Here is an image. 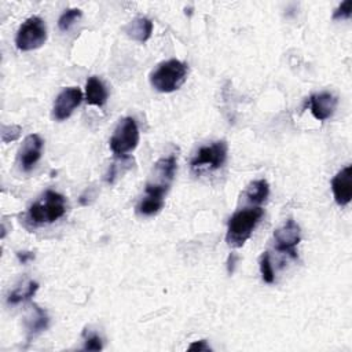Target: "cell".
I'll use <instances>...</instances> for the list:
<instances>
[{
    "label": "cell",
    "mask_w": 352,
    "mask_h": 352,
    "mask_svg": "<svg viewBox=\"0 0 352 352\" xmlns=\"http://www.w3.org/2000/svg\"><path fill=\"white\" fill-rule=\"evenodd\" d=\"M264 215L260 207L245 208L236 212L227 225L226 242L231 248H241L251 238L253 230Z\"/></svg>",
    "instance_id": "1"
},
{
    "label": "cell",
    "mask_w": 352,
    "mask_h": 352,
    "mask_svg": "<svg viewBox=\"0 0 352 352\" xmlns=\"http://www.w3.org/2000/svg\"><path fill=\"white\" fill-rule=\"evenodd\" d=\"M189 351L190 352H201V351H212L211 349V347L207 344V341L205 340H201V341H194V342H192L190 344V347H189Z\"/></svg>",
    "instance_id": "24"
},
{
    "label": "cell",
    "mask_w": 352,
    "mask_h": 352,
    "mask_svg": "<svg viewBox=\"0 0 352 352\" xmlns=\"http://www.w3.org/2000/svg\"><path fill=\"white\" fill-rule=\"evenodd\" d=\"M139 143V128L132 117H124L110 138V149L116 157H127Z\"/></svg>",
    "instance_id": "5"
},
{
    "label": "cell",
    "mask_w": 352,
    "mask_h": 352,
    "mask_svg": "<svg viewBox=\"0 0 352 352\" xmlns=\"http://www.w3.org/2000/svg\"><path fill=\"white\" fill-rule=\"evenodd\" d=\"M245 196H247L248 201L252 203V204L260 205V204L266 203L268 196H270V186H268L267 181L259 179V181L252 182L248 186V189L245 192Z\"/></svg>",
    "instance_id": "17"
},
{
    "label": "cell",
    "mask_w": 352,
    "mask_h": 352,
    "mask_svg": "<svg viewBox=\"0 0 352 352\" xmlns=\"http://www.w3.org/2000/svg\"><path fill=\"white\" fill-rule=\"evenodd\" d=\"M103 348V342L102 338L95 334V333H84V347L83 349L86 351H101Z\"/></svg>",
    "instance_id": "21"
},
{
    "label": "cell",
    "mask_w": 352,
    "mask_h": 352,
    "mask_svg": "<svg viewBox=\"0 0 352 352\" xmlns=\"http://www.w3.org/2000/svg\"><path fill=\"white\" fill-rule=\"evenodd\" d=\"M236 260H237V256L233 253V255L229 257V266H227V267H229V274H233V271H234L233 267H234V262H236Z\"/></svg>",
    "instance_id": "26"
},
{
    "label": "cell",
    "mask_w": 352,
    "mask_h": 352,
    "mask_svg": "<svg viewBox=\"0 0 352 352\" xmlns=\"http://www.w3.org/2000/svg\"><path fill=\"white\" fill-rule=\"evenodd\" d=\"M38 289H39V284L35 281H29L27 285L18 286L14 292H12V294L8 299V303L10 305H17L20 303L28 301L35 296Z\"/></svg>",
    "instance_id": "18"
},
{
    "label": "cell",
    "mask_w": 352,
    "mask_h": 352,
    "mask_svg": "<svg viewBox=\"0 0 352 352\" xmlns=\"http://www.w3.org/2000/svg\"><path fill=\"white\" fill-rule=\"evenodd\" d=\"M227 151L229 146L226 140H218L212 144L200 147L190 161L192 171L200 175L203 172H211L222 168L227 160Z\"/></svg>",
    "instance_id": "4"
},
{
    "label": "cell",
    "mask_w": 352,
    "mask_h": 352,
    "mask_svg": "<svg viewBox=\"0 0 352 352\" xmlns=\"http://www.w3.org/2000/svg\"><path fill=\"white\" fill-rule=\"evenodd\" d=\"M189 73V66L186 62L179 60H168L161 62L150 75V84L158 92H173L179 90Z\"/></svg>",
    "instance_id": "2"
},
{
    "label": "cell",
    "mask_w": 352,
    "mask_h": 352,
    "mask_svg": "<svg viewBox=\"0 0 352 352\" xmlns=\"http://www.w3.org/2000/svg\"><path fill=\"white\" fill-rule=\"evenodd\" d=\"M331 192L334 201L340 207H345L352 199V166L347 165L331 179Z\"/></svg>",
    "instance_id": "11"
},
{
    "label": "cell",
    "mask_w": 352,
    "mask_h": 352,
    "mask_svg": "<svg viewBox=\"0 0 352 352\" xmlns=\"http://www.w3.org/2000/svg\"><path fill=\"white\" fill-rule=\"evenodd\" d=\"M274 241H275V251L284 255H288L292 259L299 257L296 247L301 241V231L299 225L293 219L286 221L279 229L275 230Z\"/></svg>",
    "instance_id": "7"
},
{
    "label": "cell",
    "mask_w": 352,
    "mask_h": 352,
    "mask_svg": "<svg viewBox=\"0 0 352 352\" xmlns=\"http://www.w3.org/2000/svg\"><path fill=\"white\" fill-rule=\"evenodd\" d=\"M81 101H83V92L79 87L64 88L55 98L54 108H53V117L57 121L68 120L75 112V109L81 103Z\"/></svg>",
    "instance_id": "9"
},
{
    "label": "cell",
    "mask_w": 352,
    "mask_h": 352,
    "mask_svg": "<svg viewBox=\"0 0 352 352\" xmlns=\"http://www.w3.org/2000/svg\"><path fill=\"white\" fill-rule=\"evenodd\" d=\"M83 13L80 9H69L65 10V13L60 17L58 20V28L62 32H68L80 18H81Z\"/></svg>",
    "instance_id": "19"
},
{
    "label": "cell",
    "mask_w": 352,
    "mask_h": 352,
    "mask_svg": "<svg viewBox=\"0 0 352 352\" xmlns=\"http://www.w3.org/2000/svg\"><path fill=\"white\" fill-rule=\"evenodd\" d=\"M50 325V318L47 312L40 308L38 304L31 303V311L25 318V329H27V337L31 341L36 336H39L42 331H45Z\"/></svg>",
    "instance_id": "13"
},
{
    "label": "cell",
    "mask_w": 352,
    "mask_h": 352,
    "mask_svg": "<svg viewBox=\"0 0 352 352\" xmlns=\"http://www.w3.org/2000/svg\"><path fill=\"white\" fill-rule=\"evenodd\" d=\"M66 214V200L62 194L47 190L28 211V221L34 226L50 225Z\"/></svg>",
    "instance_id": "3"
},
{
    "label": "cell",
    "mask_w": 352,
    "mask_h": 352,
    "mask_svg": "<svg viewBox=\"0 0 352 352\" xmlns=\"http://www.w3.org/2000/svg\"><path fill=\"white\" fill-rule=\"evenodd\" d=\"M176 169H178V161H176V157L173 154L158 160L154 165V175L158 179V184L171 185L175 178Z\"/></svg>",
    "instance_id": "16"
},
{
    "label": "cell",
    "mask_w": 352,
    "mask_h": 352,
    "mask_svg": "<svg viewBox=\"0 0 352 352\" xmlns=\"http://www.w3.org/2000/svg\"><path fill=\"white\" fill-rule=\"evenodd\" d=\"M125 34L138 43H146L153 34V21L146 17H136L125 27Z\"/></svg>",
    "instance_id": "15"
},
{
    "label": "cell",
    "mask_w": 352,
    "mask_h": 352,
    "mask_svg": "<svg viewBox=\"0 0 352 352\" xmlns=\"http://www.w3.org/2000/svg\"><path fill=\"white\" fill-rule=\"evenodd\" d=\"M168 189H169V185L149 182L144 189V196L136 205V212L142 216L157 215L164 207Z\"/></svg>",
    "instance_id": "8"
},
{
    "label": "cell",
    "mask_w": 352,
    "mask_h": 352,
    "mask_svg": "<svg viewBox=\"0 0 352 352\" xmlns=\"http://www.w3.org/2000/svg\"><path fill=\"white\" fill-rule=\"evenodd\" d=\"M46 24L40 17L34 16L20 27L16 36V46L21 51H34L40 49L46 43Z\"/></svg>",
    "instance_id": "6"
},
{
    "label": "cell",
    "mask_w": 352,
    "mask_h": 352,
    "mask_svg": "<svg viewBox=\"0 0 352 352\" xmlns=\"http://www.w3.org/2000/svg\"><path fill=\"white\" fill-rule=\"evenodd\" d=\"M351 14H352V2L351 0H345V2L341 3L333 13V20H349Z\"/></svg>",
    "instance_id": "22"
},
{
    "label": "cell",
    "mask_w": 352,
    "mask_h": 352,
    "mask_svg": "<svg viewBox=\"0 0 352 352\" xmlns=\"http://www.w3.org/2000/svg\"><path fill=\"white\" fill-rule=\"evenodd\" d=\"M337 105H338L337 97L333 95L331 92H327V91L314 94L308 99L310 110L318 121L329 120L334 114V112L337 109Z\"/></svg>",
    "instance_id": "12"
},
{
    "label": "cell",
    "mask_w": 352,
    "mask_h": 352,
    "mask_svg": "<svg viewBox=\"0 0 352 352\" xmlns=\"http://www.w3.org/2000/svg\"><path fill=\"white\" fill-rule=\"evenodd\" d=\"M260 273L263 277V281L266 284H274L275 281V275H274V270L271 266V260H270V253L264 252L260 257Z\"/></svg>",
    "instance_id": "20"
},
{
    "label": "cell",
    "mask_w": 352,
    "mask_h": 352,
    "mask_svg": "<svg viewBox=\"0 0 352 352\" xmlns=\"http://www.w3.org/2000/svg\"><path fill=\"white\" fill-rule=\"evenodd\" d=\"M109 98V92L103 81L95 76L90 77L86 83V102L91 106L102 108Z\"/></svg>",
    "instance_id": "14"
},
{
    "label": "cell",
    "mask_w": 352,
    "mask_h": 352,
    "mask_svg": "<svg viewBox=\"0 0 352 352\" xmlns=\"http://www.w3.org/2000/svg\"><path fill=\"white\" fill-rule=\"evenodd\" d=\"M21 135V127L18 125H3L2 129V140L5 143L13 142L16 139H18Z\"/></svg>",
    "instance_id": "23"
},
{
    "label": "cell",
    "mask_w": 352,
    "mask_h": 352,
    "mask_svg": "<svg viewBox=\"0 0 352 352\" xmlns=\"http://www.w3.org/2000/svg\"><path fill=\"white\" fill-rule=\"evenodd\" d=\"M45 142L40 135L31 134L28 135L18 151V164L24 172H31L38 161L42 158Z\"/></svg>",
    "instance_id": "10"
},
{
    "label": "cell",
    "mask_w": 352,
    "mask_h": 352,
    "mask_svg": "<svg viewBox=\"0 0 352 352\" xmlns=\"http://www.w3.org/2000/svg\"><path fill=\"white\" fill-rule=\"evenodd\" d=\"M17 256L23 264H27L29 260L35 259V255L32 252H18Z\"/></svg>",
    "instance_id": "25"
}]
</instances>
